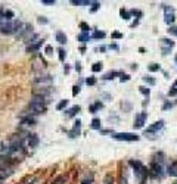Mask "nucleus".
I'll list each match as a JSON object with an SVG mask.
<instances>
[{"instance_id":"f257e3e1","label":"nucleus","mask_w":177,"mask_h":184,"mask_svg":"<svg viewBox=\"0 0 177 184\" xmlns=\"http://www.w3.org/2000/svg\"><path fill=\"white\" fill-rule=\"evenodd\" d=\"M21 28H22V24L19 21H6L0 27V33L2 34H15V33H19Z\"/></svg>"},{"instance_id":"f03ea898","label":"nucleus","mask_w":177,"mask_h":184,"mask_svg":"<svg viewBox=\"0 0 177 184\" xmlns=\"http://www.w3.org/2000/svg\"><path fill=\"white\" fill-rule=\"evenodd\" d=\"M130 165L134 168L136 175H137V177H139V180L143 183V181H145V178H146V175H148V171H146V168L143 166V163H142V162H139V161H130Z\"/></svg>"},{"instance_id":"7ed1b4c3","label":"nucleus","mask_w":177,"mask_h":184,"mask_svg":"<svg viewBox=\"0 0 177 184\" xmlns=\"http://www.w3.org/2000/svg\"><path fill=\"white\" fill-rule=\"evenodd\" d=\"M114 139L126 140V141H134V140H139V136H136L133 133H118V134H114Z\"/></svg>"},{"instance_id":"20e7f679","label":"nucleus","mask_w":177,"mask_h":184,"mask_svg":"<svg viewBox=\"0 0 177 184\" xmlns=\"http://www.w3.org/2000/svg\"><path fill=\"white\" fill-rule=\"evenodd\" d=\"M173 46H174V41H171L168 38H162L161 40V49H162L164 55H168V52L173 49Z\"/></svg>"},{"instance_id":"39448f33","label":"nucleus","mask_w":177,"mask_h":184,"mask_svg":"<svg viewBox=\"0 0 177 184\" xmlns=\"http://www.w3.org/2000/svg\"><path fill=\"white\" fill-rule=\"evenodd\" d=\"M164 127V121H156L155 124H152L151 127H148V130L145 131V134L148 136V134H152V133H156V131H159L161 128Z\"/></svg>"},{"instance_id":"423d86ee","label":"nucleus","mask_w":177,"mask_h":184,"mask_svg":"<svg viewBox=\"0 0 177 184\" xmlns=\"http://www.w3.org/2000/svg\"><path fill=\"white\" fill-rule=\"evenodd\" d=\"M164 12H165V22L167 24H173L174 22V12L170 6L164 5Z\"/></svg>"},{"instance_id":"0eeeda50","label":"nucleus","mask_w":177,"mask_h":184,"mask_svg":"<svg viewBox=\"0 0 177 184\" xmlns=\"http://www.w3.org/2000/svg\"><path fill=\"white\" fill-rule=\"evenodd\" d=\"M145 119H146V114L145 112L136 115V118H134V128H142L145 125Z\"/></svg>"},{"instance_id":"6e6552de","label":"nucleus","mask_w":177,"mask_h":184,"mask_svg":"<svg viewBox=\"0 0 177 184\" xmlns=\"http://www.w3.org/2000/svg\"><path fill=\"white\" fill-rule=\"evenodd\" d=\"M151 171H152V174L156 175V177H161V175H162V166H161L158 162H152V163H151Z\"/></svg>"},{"instance_id":"1a4fd4ad","label":"nucleus","mask_w":177,"mask_h":184,"mask_svg":"<svg viewBox=\"0 0 177 184\" xmlns=\"http://www.w3.org/2000/svg\"><path fill=\"white\" fill-rule=\"evenodd\" d=\"M39 143H40V139H39L37 134H30L28 136V146L30 147H37Z\"/></svg>"},{"instance_id":"9d476101","label":"nucleus","mask_w":177,"mask_h":184,"mask_svg":"<svg viewBox=\"0 0 177 184\" xmlns=\"http://www.w3.org/2000/svg\"><path fill=\"white\" fill-rule=\"evenodd\" d=\"M22 184H43V180H41L39 175H31V177H28Z\"/></svg>"},{"instance_id":"9b49d317","label":"nucleus","mask_w":177,"mask_h":184,"mask_svg":"<svg viewBox=\"0 0 177 184\" xmlns=\"http://www.w3.org/2000/svg\"><path fill=\"white\" fill-rule=\"evenodd\" d=\"M80 130H81V121H77L75 125H74V128L69 131V137H77L80 134Z\"/></svg>"},{"instance_id":"f8f14e48","label":"nucleus","mask_w":177,"mask_h":184,"mask_svg":"<svg viewBox=\"0 0 177 184\" xmlns=\"http://www.w3.org/2000/svg\"><path fill=\"white\" fill-rule=\"evenodd\" d=\"M36 124V118L33 117H27L21 121V127H30V125H34Z\"/></svg>"},{"instance_id":"ddd939ff","label":"nucleus","mask_w":177,"mask_h":184,"mask_svg":"<svg viewBox=\"0 0 177 184\" xmlns=\"http://www.w3.org/2000/svg\"><path fill=\"white\" fill-rule=\"evenodd\" d=\"M168 174H170L171 177H177V161H174V162L170 163V166H168Z\"/></svg>"},{"instance_id":"4468645a","label":"nucleus","mask_w":177,"mask_h":184,"mask_svg":"<svg viewBox=\"0 0 177 184\" xmlns=\"http://www.w3.org/2000/svg\"><path fill=\"white\" fill-rule=\"evenodd\" d=\"M36 82H37V84H41V85H44V84H50V82H52V77H49V75H46V77H40V78L36 80Z\"/></svg>"},{"instance_id":"2eb2a0df","label":"nucleus","mask_w":177,"mask_h":184,"mask_svg":"<svg viewBox=\"0 0 177 184\" xmlns=\"http://www.w3.org/2000/svg\"><path fill=\"white\" fill-rule=\"evenodd\" d=\"M56 41H58L59 44L66 43V36H65L62 31H58V33H56Z\"/></svg>"},{"instance_id":"dca6fc26","label":"nucleus","mask_w":177,"mask_h":184,"mask_svg":"<svg viewBox=\"0 0 177 184\" xmlns=\"http://www.w3.org/2000/svg\"><path fill=\"white\" fill-rule=\"evenodd\" d=\"M31 30H33V27H31L30 24H27V25H24V27H22V30L18 33V36H19V37H22V36H25V34L31 33Z\"/></svg>"},{"instance_id":"f3484780","label":"nucleus","mask_w":177,"mask_h":184,"mask_svg":"<svg viewBox=\"0 0 177 184\" xmlns=\"http://www.w3.org/2000/svg\"><path fill=\"white\" fill-rule=\"evenodd\" d=\"M40 46H41V40H39L37 43H34L31 46H27V52H36V50H39Z\"/></svg>"},{"instance_id":"a211bd4d","label":"nucleus","mask_w":177,"mask_h":184,"mask_svg":"<svg viewBox=\"0 0 177 184\" xmlns=\"http://www.w3.org/2000/svg\"><path fill=\"white\" fill-rule=\"evenodd\" d=\"M88 38H90L88 33H81V34L78 36V41H81V43H87V41H88Z\"/></svg>"},{"instance_id":"6ab92c4d","label":"nucleus","mask_w":177,"mask_h":184,"mask_svg":"<svg viewBox=\"0 0 177 184\" xmlns=\"http://www.w3.org/2000/svg\"><path fill=\"white\" fill-rule=\"evenodd\" d=\"M71 3L72 5H78V6H87L88 5L87 0H71Z\"/></svg>"},{"instance_id":"aec40b11","label":"nucleus","mask_w":177,"mask_h":184,"mask_svg":"<svg viewBox=\"0 0 177 184\" xmlns=\"http://www.w3.org/2000/svg\"><path fill=\"white\" fill-rule=\"evenodd\" d=\"M102 106H103V105H102L101 102H96L95 105H92V106H90V112H93V114H95L98 109H102Z\"/></svg>"},{"instance_id":"412c9836","label":"nucleus","mask_w":177,"mask_h":184,"mask_svg":"<svg viewBox=\"0 0 177 184\" xmlns=\"http://www.w3.org/2000/svg\"><path fill=\"white\" fill-rule=\"evenodd\" d=\"M78 111H80V106H72V108H71V109L66 112V115H68V117H74V115H75Z\"/></svg>"},{"instance_id":"4be33fe9","label":"nucleus","mask_w":177,"mask_h":184,"mask_svg":"<svg viewBox=\"0 0 177 184\" xmlns=\"http://www.w3.org/2000/svg\"><path fill=\"white\" fill-rule=\"evenodd\" d=\"M168 94H170V96H176V94H177V80L174 81V84H173V87H171V90H170Z\"/></svg>"},{"instance_id":"5701e85b","label":"nucleus","mask_w":177,"mask_h":184,"mask_svg":"<svg viewBox=\"0 0 177 184\" xmlns=\"http://www.w3.org/2000/svg\"><path fill=\"white\" fill-rule=\"evenodd\" d=\"M81 184H93V178L90 175H87V177H84L81 180Z\"/></svg>"},{"instance_id":"b1692460","label":"nucleus","mask_w":177,"mask_h":184,"mask_svg":"<svg viewBox=\"0 0 177 184\" xmlns=\"http://www.w3.org/2000/svg\"><path fill=\"white\" fill-rule=\"evenodd\" d=\"M101 69H102V63H101V62L93 63V66H92V71H93V72H99Z\"/></svg>"},{"instance_id":"393cba45","label":"nucleus","mask_w":177,"mask_h":184,"mask_svg":"<svg viewBox=\"0 0 177 184\" xmlns=\"http://www.w3.org/2000/svg\"><path fill=\"white\" fill-rule=\"evenodd\" d=\"M66 105H68V100H61V102L56 105V109H58V111H62Z\"/></svg>"},{"instance_id":"a878e982","label":"nucleus","mask_w":177,"mask_h":184,"mask_svg":"<svg viewBox=\"0 0 177 184\" xmlns=\"http://www.w3.org/2000/svg\"><path fill=\"white\" fill-rule=\"evenodd\" d=\"M92 128H95V130H98V128H101V119H98V118H95V119L92 121Z\"/></svg>"},{"instance_id":"bb28decb","label":"nucleus","mask_w":177,"mask_h":184,"mask_svg":"<svg viewBox=\"0 0 177 184\" xmlns=\"http://www.w3.org/2000/svg\"><path fill=\"white\" fill-rule=\"evenodd\" d=\"M103 184H114V177H112L111 174H108V175L105 177V181H103Z\"/></svg>"},{"instance_id":"cd10ccee","label":"nucleus","mask_w":177,"mask_h":184,"mask_svg":"<svg viewBox=\"0 0 177 184\" xmlns=\"http://www.w3.org/2000/svg\"><path fill=\"white\" fill-rule=\"evenodd\" d=\"M93 37H95V38H103V37H105V33H103V31H95V33H93Z\"/></svg>"},{"instance_id":"c85d7f7f","label":"nucleus","mask_w":177,"mask_h":184,"mask_svg":"<svg viewBox=\"0 0 177 184\" xmlns=\"http://www.w3.org/2000/svg\"><path fill=\"white\" fill-rule=\"evenodd\" d=\"M80 28L83 30V33H88V30H90V27H88L87 24H84V22H81V24H80Z\"/></svg>"},{"instance_id":"c756f323","label":"nucleus","mask_w":177,"mask_h":184,"mask_svg":"<svg viewBox=\"0 0 177 184\" xmlns=\"http://www.w3.org/2000/svg\"><path fill=\"white\" fill-rule=\"evenodd\" d=\"M120 13H121L123 19H128V18H130V13H128L127 11H124V9H121V11H120Z\"/></svg>"},{"instance_id":"7c9ffc66","label":"nucleus","mask_w":177,"mask_h":184,"mask_svg":"<svg viewBox=\"0 0 177 184\" xmlns=\"http://www.w3.org/2000/svg\"><path fill=\"white\" fill-rule=\"evenodd\" d=\"M86 82H87L88 85H95V84H96V78L90 77V78H87V80H86Z\"/></svg>"},{"instance_id":"2f4dec72","label":"nucleus","mask_w":177,"mask_h":184,"mask_svg":"<svg viewBox=\"0 0 177 184\" xmlns=\"http://www.w3.org/2000/svg\"><path fill=\"white\" fill-rule=\"evenodd\" d=\"M115 75H118V72H108L103 78H105V80H111V78H114Z\"/></svg>"},{"instance_id":"473e14b6","label":"nucleus","mask_w":177,"mask_h":184,"mask_svg":"<svg viewBox=\"0 0 177 184\" xmlns=\"http://www.w3.org/2000/svg\"><path fill=\"white\" fill-rule=\"evenodd\" d=\"M158 69H159V65H156V63H152V65H149V71L155 72V71H158Z\"/></svg>"},{"instance_id":"72a5a7b5","label":"nucleus","mask_w":177,"mask_h":184,"mask_svg":"<svg viewBox=\"0 0 177 184\" xmlns=\"http://www.w3.org/2000/svg\"><path fill=\"white\" fill-rule=\"evenodd\" d=\"M143 81L148 82V84H155V80H153V78H149V77H143Z\"/></svg>"},{"instance_id":"f704fd0d","label":"nucleus","mask_w":177,"mask_h":184,"mask_svg":"<svg viewBox=\"0 0 177 184\" xmlns=\"http://www.w3.org/2000/svg\"><path fill=\"white\" fill-rule=\"evenodd\" d=\"M140 93H143L145 96H149V88H146V87H140Z\"/></svg>"},{"instance_id":"c9c22d12","label":"nucleus","mask_w":177,"mask_h":184,"mask_svg":"<svg viewBox=\"0 0 177 184\" xmlns=\"http://www.w3.org/2000/svg\"><path fill=\"white\" fill-rule=\"evenodd\" d=\"M168 33H170V34H173V36H177V27H170Z\"/></svg>"},{"instance_id":"e433bc0d","label":"nucleus","mask_w":177,"mask_h":184,"mask_svg":"<svg viewBox=\"0 0 177 184\" xmlns=\"http://www.w3.org/2000/svg\"><path fill=\"white\" fill-rule=\"evenodd\" d=\"M5 22H6V19L3 16V11H0V27H2V24H5Z\"/></svg>"},{"instance_id":"4c0bfd02","label":"nucleus","mask_w":177,"mask_h":184,"mask_svg":"<svg viewBox=\"0 0 177 184\" xmlns=\"http://www.w3.org/2000/svg\"><path fill=\"white\" fill-rule=\"evenodd\" d=\"M41 3H43V5H53L55 0H41Z\"/></svg>"},{"instance_id":"58836bf2","label":"nucleus","mask_w":177,"mask_h":184,"mask_svg":"<svg viewBox=\"0 0 177 184\" xmlns=\"http://www.w3.org/2000/svg\"><path fill=\"white\" fill-rule=\"evenodd\" d=\"M5 165H6V161H5V159H2V158H0V171H2V169L5 168Z\"/></svg>"},{"instance_id":"ea45409f","label":"nucleus","mask_w":177,"mask_h":184,"mask_svg":"<svg viewBox=\"0 0 177 184\" xmlns=\"http://www.w3.org/2000/svg\"><path fill=\"white\" fill-rule=\"evenodd\" d=\"M80 93V87L78 85H74V90H72V94H78Z\"/></svg>"},{"instance_id":"a19ab883","label":"nucleus","mask_w":177,"mask_h":184,"mask_svg":"<svg viewBox=\"0 0 177 184\" xmlns=\"http://www.w3.org/2000/svg\"><path fill=\"white\" fill-rule=\"evenodd\" d=\"M64 58H65V52H64L62 49H59V59L64 60Z\"/></svg>"},{"instance_id":"79ce46f5","label":"nucleus","mask_w":177,"mask_h":184,"mask_svg":"<svg viewBox=\"0 0 177 184\" xmlns=\"http://www.w3.org/2000/svg\"><path fill=\"white\" fill-rule=\"evenodd\" d=\"M174 106V103H165L164 105V111H167V109H170V108H173Z\"/></svg>"},{"instance_id":"37998d69","label":"nucleus","mask_w":177,"mask_h":184,"mask_svg":"<svg viewBox=\"0 0 177 184\" xmlns=\"http://www.w3.org/2000/svg\"><path fill=\"white\" fill-rule=\"evenodd\" d=\"M39 22H40V24H47V19L43 18V16H40V18H39Z\"/></svg>"},{"instance_id":"c03bdc74","label":"nucleus","mask_w":177,"mask_h":184,"mask_svg":"<svg viewBox=\"0 0 177 184\" xmlns=\"http://www.w3.org/2000/svg\"><path fill=\"white\" fill-rule=\"evenodd\" d=\"M52 52H53V49H52V46H47V47H46V53H47V55H50Z\"/></svg>"},{"instance_id":"a18cd8bd","label":"nucleus","mask_w":177,"mask_h":184,"mask_svg":"<svg viewBox=\"0 0 177 184\" xmlns=\"http://www.w3.org/2000/svg\"><path fill=\"white\" fill-rule=\"evenodd\" d=\"M112 37H114V38H121L123 36H121L120 33H114V34H112Z\"/></svg>"},{"instance_id":"49530a36","label":"nucleus","mask_w":177,"mask_h":184,"mask_svg":"<svg viewBox=\"0 0 177 184\" xmlns=\"http://www.w3.org/2000/svg\"><path fill=\"white\" fill-rule=\"evenodd\" d=\"M127 80H130L128 75H121V81H127Z\"/></svg>"},{"instance_id":"de8ad7c7","label":"nucleus","mask_w":177,"mask_h":184,"mask_svg":"<svg viewBox=\"0 0 177 184\" xmlns=\"http://www.w3.org/2000/svg\"><path fill=\"white\" fill-rule=\"evenodd\" d=\"M120 184H127V180H126V177H121V180H120Z\"/></svg>"},{"instance_id":"09e8293b","label":"nucleus","mask_w":177,"mask_h":184,"mask_svg":"<svg viewBox=\"0 0 177 184\" xmlns=\"http://www.w3.org/2000/svg\"><path fill=\"white\" fill-rule=\"evenodd\" d=\"M98 8H99V3H95V5H93V8H92V11L95 12V11H96Z\"/></svg>"},{"instance_id":"8fccbe9b","label":"nucleus","mask_w":177,"mask_h":184,"mask_svg":"<svg viewBox=\"0 0 177 184\" xmlns=\"http://www.w3.org/2000/svg\"><path fill=\"white\" fill-rule=\"evenodd\" d=\"M2 181H3V178H2V177H0V184H2Z\"/></svg>"},{"instance_id":"3c124183","label":"nucleus","mask_w":177,"mask_h":184,"mask_svg":"<svg viewBox=\"0 0 177 184\" xmlns=\"http://www.w3.org/2000/svg\"><path fill=\"white\" fill-rule=\"evenodd\" d=\"M176 62H177V56H176Z\"/></svg>"}]
</instances>
